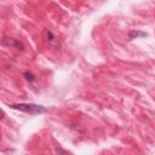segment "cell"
I'll return each instance as SVG.
<instances>
[{"mask_svg": "<svg viewBox=\"0 0 155 155\" xmlns=\"http://www.w3.org/2000/svg\"><path fill=\"white\" fill-rule=\"evenodd\" d=\"M8 107L12 109L30 114V115H38V114H42L47 111L45 107L39 105V104H33V103H17V104H10Z\"/></svg>", "mask_w": 155, "mask_h": 155, "instance_id": "cell-1", "label": "cell"}, {"mask_svg": "<svg viewBox=\"0 0 155 155\" xmlns=\"http://www.w3.org/2000/svg\"><path fill=\"white\" fill-rule=\"evenodd\" d=\"M45 39H46V42L48 44V46L51 47H59V40L57 39V36L51 31V30H46L45 31Z\"/></svg>", "mask_w": 155, "mask_h": 155, "instance_id": "cell-2", "label": "cell"}, {"mask_svg": "<svg viewBox=\"0 0 155 155\" xmlns=\"http://www.w3.org/2000/svg\"><path fill=\"white\" fill-rule=\"evenodd\" d=\"M2 44L6 45V46H10V47H13V48H17V50H23L24 46L21 41L16 40V39H12V38H4L2 39Z\"/></svg>", "mask_w": 155, "mask_h": 155, "instance_id": "cell-3", "label": "cell"}, {"mask_svg": "<svg viewBox=\"0 0 155 155\" xmlns=\"http://www.w3.org/2000/svg\"><path fill=\"white\" fill-rule=\"evenodd\" d=\"M128 36H130V39H136V38H144V36H147V34L143 33V31H136V30H132V31L128 34Z\"/></svg>", "mask_w": 155, "mask_h": 155, "instance_id": "cell-4", "label": "cell"}, {"mask_svg": "<svg viewBox=\"0 0 155 155\" xmlns=\"http://www.w3.org/2000/svg\"><path fill=\"white\" fill-rule=\"evenodd\" d=\"M24 76H27V80H28V81H30V82L34 81V76H33V74H30V73H24Z\"/></svg>", "mask_w": 155, "mask_h": 155, "instance_id": "cell-5", "label": "cell"}]
</instances>
